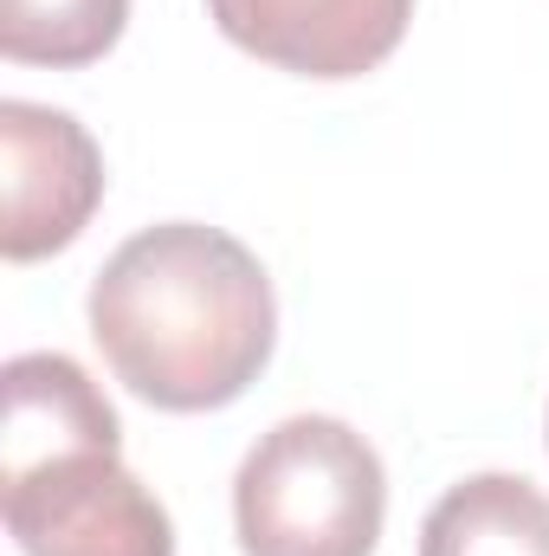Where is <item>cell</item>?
Here are the masks:
<instances>
[{"mask_svg": "<svg viewBox=\"0 0 549 556\" xmlns=\"http://www.w3.org/2000/svg\"><path fill=\"white\" fill-rule=\"evenodd\" d=\"M388 479L375 446L330 415H291L240 459L233 525L246 556H375Z\"/></svg>", "mask_w": 549, "mask_h": 556, "instance_id": "7a4b0ae2", "label": "cell"}, {"mask_svg": "<svg viewBox=\"0 0 549 556\" xmlns=\"http://www.w3.org/2000/svg\"><path fill=\"white\" fill-rule=\"evenodd\" d=\"M7 427H0V466L65 453V446H124L117 408L98 395V382L52 350L7 363Z\"/></svg>", "mask_w": 549, "mask_h": 556, "instance_id": "8992f818", "label": "cell"}, {"mask_svg": "<svg viewBox=\"0 0 549 556\" xmlns=\"http://www.w3.org/2000/svg\"><path fill=\"white\" fill-rule=\"evenodd\" d=\"M0 511L26 556H175L168 511L117 446H65L0 466Z\"/></svg>", "mask_w": 549, "mask_h": 556, "instance_id": "3957f363", "label": "cell"}, {"mask_svg": "<svg viewBox=\"0 0 549 556\" xmlns=\"http://www.w3.org/2000/svg\"><path fill=\"white\" fill-rule=\"evenodd\" d=\"M214 26L297 78H362L408 39L413 0H207Z\"/></svg>", "mask_w": 549, "mask_h": 556, "instance_id": "5b68a950", "label": "cell"}, {"mask_svg": "<svg viewBox=\"0 0 549 556\" xmlns=\"http://www.w3.org/2000/svg\"><path fill=\"white\" fill-rule=\"evenodd\" d=\"M91 337L117 382L168 415L240 402L278 343V298L253 247L201 220L124 240L91 278Z\"/></svg>", "mask_w": 549, "mask_h": 556, "instance_id": "6da1fadb", "label": "cell"}, {"mask_svg": "<svg viewBox=\"0 0 549 556\" xmlns=\"http://www.w3.org/2000/svg\"><path fill=\"white\" fill-rule=\"evenodd\" d=\"M420 556H549V498L518 472L459 479L426 511Z\"/></svg>", "mask_w": 549, "mask_h": 556, "instance_id": "52a82bcc", "label": "cell"}, {"mask_svg": "<svg viewBox=\"0 0 549 556\" xmlns=\"http://www.w3.org/2000/svg\"><path fill=\"white\" fill-rule=\"evenodd\" d=\"M130 0H0V52L13 65H91L124 39Z\"/></svg>", "mask_w": 549, "mask_h": 556, "instance_id": "ba28073f", "label": "cell"}, {"mask_svg": "<svg viewBox=\"0 0 549 556\" xmlns=\"http://www.w3.org/2000/svg\"><path fill=\"white\" fill-rule=\"evenodd\" d=\"M0 162H7V207H0V253L13 266L72 247L98 201H104V149L65 111L7 98L0 104Z\"/></svg>", "mask_w": 549, "mask_h": 556, "instance_id": "277c9868", "label": "cell"}]
</instances>
